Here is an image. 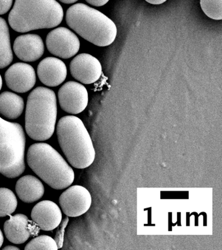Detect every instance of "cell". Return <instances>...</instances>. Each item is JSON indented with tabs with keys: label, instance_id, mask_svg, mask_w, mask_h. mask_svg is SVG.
<instances>
[{
	"label": "cell",
	"instance_id": "6da1fadb",
	"mask_svg": "<svg viewBox=\"0 0 222 250\" xmlns=\"http://www.w3.org/2000/svg\"><path fill=\"white\" fill-rule=\"evenodd\" d=\"M63 16V8L56 0H15L8 21L13 30L26 33L58 26Z\"/></svg>",
	"mask_w": 222,
	"mask_h": 250
},
{
	"label": "cell",
	"instance_id": "7a4b0ae2",
	"mask_svg": "<svg viewBox=\"0 0 222 250\" xmlns=\"http://www.w3.org/2000/svg\"><path fill=\"white\" fill-rule=\"evenodd\" d=\"M65 20L77 34L96 46H109L116 38L118 29L114 21L84 3L71 6L66 13Z\"/></svg>",
	"mask_w": 222,
	"mask_h": 250
},
{
	"label": "cell",
	"instance_id": "3957f363",
	"mask_svg": "<svg viewBox=\"0 0 222 250\" xmlns=\"http://www.w3.org/2000/svg\"><path fill=\"white\" fill-rule=\"evenodd\" d=\"M57 113V99L53 90L40 86L33 90L27 100L25 114V128L29 137L40 142L51 138Z\"/></svg>",
	"mask_w": 222,
	"mask_h": 250
},
{
	"label": "cell",
	"instance_id": "277c9868",
	"mask_svg": "<svg viewBox=\"0 0 222 250\" xmlns=\"http://www.w3.org/2000/svg\"><path fill=\"white\" fill-rule=\"evenodd\" d=\"M56 131L61 150L73 167L84 169L93 163L94 146L81 119L74 115L61 117L58 121Z\"/></svg>",
	"mask_w": 222,
	"mask_h": 250
},
{
	"label": "cell",
	"instance_id": "5b68a950",
	"mask_svg": "<svg viewBox=\"0 0 222 250\" xmlns=\"http://www.w3.org/2000/svg\"><path fill=\"white\" fill-rule=\"evenodd\" d=\"M27 162L34 173L53 189H65L75 180L73 168L49 144L32 145L27 153Z\"/></svg>",
	"mask_w": 222,
	"mask_h": 250
},
{
	"label": "cell",
	"instance_id": "8992f818",
	"mask_svg": "<svg viewBox=\"0 0 222 250\" xmlns=\"http://www.w3.org/2000/svg\"><path fill=\"white\" fill-rule=\"evenodd\" d=\"M26 135L22 126L0 117V173L15 179L24 173Z\"/></svg>",
	"mask_w": 222,
	"mask_h": 250
},
{
	"label": "cell",
	"instance_id": "52a82bcc",
	"mask_svg": "<svg viewBox=\"0 0 222 250\" xmlns=\"http://www.w3.org/2000/svg\"><path fill=\"white\" fill-rule=\"evenodd\" d=\"M48 50L54 56L69 59L79 52L81 42L75 33L65 27H59L50 31L46 36Z\"/></svg>",
	"mask_w": 222,
	"mask_h": 250
},
{
	"label": "cell",
	"instance_id": "ba28073f",
	"mask_svg": "<svg viewBox=\"0 0 222 250\" xmlns=\"http://www.w3.org/2000/svg\"><path fill=\"white\" fill-rule=\"evenodd\" d=\"M58 100L61 108L70 114H79L88 104V92L79 82H66L58 91Z\"/></svg>",
	"mask_w": 222,
	"mask_h": 250
},
{
	"label": "cell",
	"instance_id": "9c48e42d",
	"mask_svg": "<svg viewBox=\"0 0 222 250\" xmlns=\"http://www.w3.org/2000/svg\"><path fill=\"white\" fill-rule=\"evenodd\" d=\"M59 201L64 214L69 217H78L88 211L92 198L85 188L75 185L62 193Z\"/></svg>",
	"mask_w": 222,
	"mask_h": 250
},
{
	"label": "cell",
	"instance_id": "30bf717a",
	"mask_svg": "<svg viewBox=\"0 0 222 250\" xmlns=\"http://www.w3.org/2000/svg\"><path fill=\"white\" fill-rule=\"evenodd\" d=\"M70 72L75 79L84 84L98 81L102 73L100 62L89 54L78 55L70 63Z\"/></svg>",
	"mask_w": 222,
	"mask_h": 250
},
{
	"label": "cell",
	"instance_id": "8fae6325",
	"mask_svg": "<svg viewBox=\"0 0 222 250\" xmlns=\"http://www.w3.org/2000/svg\"><path fill=\"white\" fill-rule=\"evenodd\" d=\"M5 80L7 87L12 91L19 93H27L36 85V71L30 64L16 62L5 72Z\"/></svg>",
	"mask_w": 222,
	"mask_h": 250
},
{
	"label": "cell",
	"instance_id": "7c38bea8",
	"mask_svg": "<svg viewBox=\"0 0 222 250\" xmlns=\"http://www.w3.org/2000/svg\"><path fill=\"white\" fill-rule=\"evenodd\" d=\"M33 222L45 231L53 230L61 224L62 213L53 201L44 200L35 205L31 214Z\"/></svg>",
	"mask_w": 222,
	"mask_h": 250
},
{
	"label": "cell",
	"instance_id": "4fadbf2b",
	"mask_svg": "<svg viewBox=\"0 0 222 250\" xmlns=\"http://www.w3.org/2000/svg\"><path fill=\"white\" fill-rule=\"evenodd\" d=\"M38 227L32 224L26 215L15 214L5 222L3 230L9 242L15 244L26 242L31 236L38 233Z\"/></svg>",
	"mask_w": 222,
	"mask_h": 250
},
{
	"label": "cell",
	"instance_id": "5bb4252c",
	"mask_svg": "<svg viewBox=\"0 0 222 250\" xmlns=\"http://www.w3.org/2000/svg\"><path fill=\"white\" fill-rule=\"evenodd\" d=\"M13 51L17 58L23 62H36L43 56V41L37 34L28 33L20 35L13 43Z\"/></svg>",
	"mask_w": 222,
	"mask_h": 250
},
{
	"label": "cell",
	"instance_id": "9a60e30c",
	"mask_svg": "<svg viewBox=\"0 0 222 250\" xmlns=\"http://www.w3.org/2000/svg\"><path fill=\"white\" fill-rule=\"evenodd\" d=\"M37 71L39 79L48 87H57L61 85L67 76L65 62L53 57L43 59L39 63Z\"/></svg>",
	"mask_w": 222,
	"mask_h": 250
},
{
	"label": "cell",
	"instance_id": "2e32d148",
	"mask_svg": "<svg viewBox=\"0 0 222 250\" xmlns=\"http://www.w3.org/2000/svg\"><path fill=\"white\" fill-rule=\"evenodd\" d=\"M15 190L19 198L26 203L40 200L44 193V185L38 178L26 175L20 178L15 186Z\"/></svg>",
	"mask_w": 222,
	"mask_h": 250
},
{
	"label": "cell",
	"instance_id": "e0dca14e",
	"mask_svg": "<svg viewBox=\"0 0 222 250\" xmlns=\"http://www.w3.org/2000/svg\"><path fill=\"white\" fill-rule=\"evenodd\" d=\"M24 109L22 97L10 91L0 94V114L9 119H16L22 115Z\"/></svg>",
	"mask_w": 222,
	"mask_h": 250
},
{
	"label": "cell",
	"instance_id": "ac0fdd59",
	"mask_svg": "<svg viewBox=\"0 0 222 250\" xmlns=\"http://www.w3.org/2000/svg\"><path fill=\"white\" fill-rule=\"evenodd\" d=\"M13 61L9 26L5 20L0 17V69L6 68Z\"/></svg>",
	"mask_w": 222,
	"mask_h": 250
},
{
	"label": "cell",
	"instance_id": "d6986e66",
	"mask_svg": "<svg viewBox=\"0 0 222 250\" xmlns=\"http://www.w3.org/2000/svg\"><path fill=\"white\" fill-rule=\"evenodd\" d=\"M18 206L16 195L11 189L0 188V217L11 216Z\"/></svg>",
	"mask_w": 222,
	"mask_h": 250
},
{
	"label": "cell",
	"instance_id": "ffe728a7",
	"mask_svg": "<svg viewBox=\"0 0 222 250\" xmlns=\"http://www.w3.org/2000/svg\"><path fill=\"white\" fill-rule=\"evenodd\" d=\"M201 7L204 14L210 19H222V0H200Z\"/></svg>",
	"mask_w": 222,
	"mask_h": 250
},
{
	"label": "cell",
	"instance_id": "44dd1931",
	"mask_svg": "<svg viewBox=\"0 0 222 250\" xmlns=\"http://www.w3.org/2000/svg\"><path fill=\"white\" fill-rule=\"evenodd\" d=\"M58 244L55 240L47 235H41L34 238L26 246L25 250L58 249Z\"/></svg>",
	"mask_w": 222,
	"mask_h": 250
},
{
	"label": "cell",
	"instance_id": "7402d4cb",
	"mask_svg": "<svg viewBox=\"0 0 222 250\" xmlns=\"http://www.w3.org/2000/svg\"><path fill=\"white\" fill-rule=\"evenodd\" d=\"M13 0H0V15H5L10 10Z\"/></svg>",
	"mask_w": 222,
	"mask_h": 250
},
{
	"label": "cell",
	"instance_id": "603a6c76",
	"mask_svg": "<svg viewBox=\"0 0 222 250\" xmlns=\"http://www.w3.org/2000/svg\"><path fill=\"white\" fill-rule=\"evenodd\" d=\"M87 3L91 5H94L95 7H101L106 5L110 0H85Z\"/></svg>",
	"mask_w": 222,
	"mask_h": 250
},
{
	"label": "cell",
	"instance_id": "cb8c5ba5",
	"mask_svg": "<svg viewBox=\"0 0 222 250\" xmlns=\"http://www.w3.org/2000/svg\"><path fill=\"white\" fill-rule=\"evenodd\" d=\"M145 1L148 3L153 4V5H160V4L164 3L167 0H145Z\"/></svg>",
	"mask_w": 222,
	"mask_h": 250
},
{
	"label": "cell",
	"instance_id": "d4e9b609",
	"mask_svg": "<svg viewBox=\"0 0 222 250\" xmlns=\"http://www.w3.org/2000/svg\"><path fill=\"white\" fill-rule=\"evenodd\" d=\"M3 250H19V248L16 247V246H6V247H5L3 249Z\"/></svg>",
	"mask_w": 222,
	"mask_h": 250
},
{
	"label": "cell",
	"instance_id": "484cf974",
	"mask_svg": "<svg viewBox=\"0 0 222 250\" xmlns=\"http://www.w3.org/2000/svg\"><path fill=\"white\" fill-rule=\"evenodd\" d=\"M60 1L62 2V3L65 4H71L75 3L77 2L78 0H60Z\"/></svg>",
	"mask_w": 222,
	"mask_h": 250
},
{
	"label": "cell",
	"instance_id": "4316f807",
	"mask_svg": "<svg viewBox=\"0 0 222 250\" xmlns=\"http://www.w3.org/2000/svg\"><path fill=\"white\" fill-rule=\"evenodd\" d=\"M3 240H4V238H3L2 231L0 229V248L3 245Z\"/></svg>",
	"mask_w": 222,
	"mask_h": 250
},
{
	"label": "cell",
	"instance_id": "83f0119b",
	"mask_svg": "<svg viewBox=\"0 0 222 250\" xmlns=\"http://www.w3.org/2000/svg\"><path fill=\"white\" fill-rule=\"evenodd\" d=\"M2 86H3L2 77H1V74H0V91H1V88H2Z\"/></svg>",
	"mask_w": 222,
	"mask_h": 250
}]
</instances>
